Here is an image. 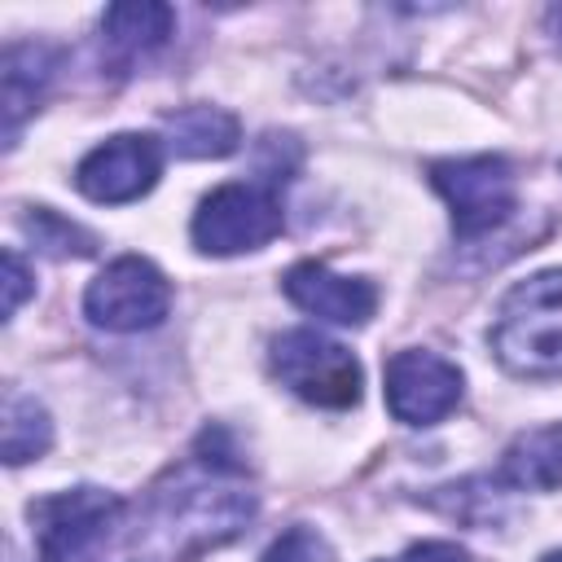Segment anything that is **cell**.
Listing matches in <instances>:
<instances>
[{"instance_id": "7c38bea8", "label": "cell", "mask_w": 562, "mask_h": 562, "mask_svg": "<svg viewBox=\"0 0 562 562\" xmlns=\"http://www.w3.org/2000/svg\"><path fill=\"white\" fill-rule=\"evenodd\" d=\"M167 149L180 158H224L241 140V123L220 105H184L167 114Z\"/></svg>"}, {"instance_id": "d6986e66", "label": "cell", "mask_w": 562, "mask_h": 562, "mask_svg": "<svg viewBox=\"0 0 562 562\" xmlns=\"http://www.w3.org/2000/svg\"><path fill=\"white\" fill-rule=\"evenodd\" d=\"M540 562H562V553H544V558H540Z\"/></svg>"}, {"instance_id": "5bb4252c", "label": "cell", "mask_w": 562, "mask_h": 562, "mask_svg": "<svg viewBox=\"0 0 562 562\" xmlns=\"http://www.w3.org/2000/svg\"><path fill=\"white\" fill-rule=\"evenodd\" d=\"M53 443V422L31 395H9L4 404V461L22 465L31 457H44Z\"/></svg>"}, {"instance_id": "277c9868", "label": "cell", "mask_w": 562, "mask_h": 562, "mask_svg": "<svg viewBox=\"0 0 562 562\" xmlns=\"http://www.w3.org/2000/svg\"><path fill=\"white\" fill-rule=\"evenodd\" d=\"M430 184L443 193L461 241H474V237L501 228L518 206V180L501 154L430 162Z\"/></svg>"}, {"instance_id": "5b68a950", "label": "cell", "mask_w": 562, "mask_h": 562, "mask_svg": "<svg viewBox=\"0 0 562 562\" xmlns=\"http://www.w3.org/2000/svg\"><path fill=\"white\" fill-rule=\"evenodd\" d=\"M272 373L316 408H351L364 378L360 360L316 329H285L281 338H272Z\"/></svg>"}, {"instance_id": "8992f818", "label": "cell", "mask_w": 562, "mask_h": 562, "mask_svg": "<svg viewBox=\"0 0 562 562\" xmlns=\"http://www.w3.org/2000/svg\"><path fill=\"white\" fill-rule=\"evenodd\" d=\"M83 312L92 325L114 329V334H136L162 325L171 312V281L140 255H123L105 263L88 290H83Z\"/></svg>"}, {"instance_id": "9c48e42d", "label": "cell", "mask_w": 562, "mask_h": 562, "mask_svg": "<svg viewBox=\"0 0 562 562\" xmlns=\"http://www.w3.org/2000/svg\"><path fill=\"white\" fill-rule=\"evenodd\" d=\"M281 285H285V299H290L294 307H303L307 316L329 321V325H364V321L378 312V290H373V281L329 272V268L316 263V259L294 263V268L281 277Z\"/></svg>"}, {"instance_id": "e0dca14e", "label": "cell", "mask_w": 562, "mask_h": 562, "mask_svg": "<svg viewBox=\"0 0 562 562\" xmlns=\"http://www.w3.org/2000/svg\"><path fill=\"white\" fill-rule=\"evenodd\" d=\"M26 290H31V272H26L22 255L9 246V250H4V316H13V312L22 307Z\"/></svg>"}, {"instance_id": "9a60e30c", "label": "cell", "mask_w": 562, "mask_h": 562, "mask_svg": "<svg viewBox=\"0 0 562 562\" xmlns=\"http://www.w3.org/2000/svg\"><path fill=\"white\" fill-rule=\"evenodd\" d=\"M26 228H31L35 246L48 250V255H92V250H97V237H92V233H83L79 224L61 220V215H53V211H44V206L26 220Z\"/></svg>"}, {"instance_id": "7a4b0ae2", "label": "cell", "mask_w": 562, "mask_h": 562, "mask_svg": "<svg viewBox=\"0 0 562 562\" xmlns=\"http://www.w3.org/2000/svg\"><path fill=\"white\" fill-rule=\"evenodd\" d=\"M285 224L277 180H233L202 198L193 211V246L202 255H241L268 246Z\"/></svg>"}, {"instance_id": "8fae6325", "label": "cell", "mask_w": 562, "mask_h": 562, "mask_svg": "<svg viewBox=\"0 0 562 562\" xmlns=\"http://www.w3.org/2000/svg\"><path fill=\"white\" fill-rule=\"evenodd\" d=\"M53 66H57V53L44 48V44H9L4 48V136L13 145L22 119L35 110V101L44 97L48 79H53Z\"/></svg>"}, {"instance_id": "2e32d148", "label": "cell", "mask_w": 562, "mask_h": 562, "mask_svg": "<svg viewBox=\"0 0 562 562\" xmlns=\"http://www.w3.org/2000/svg\"><path fill=\"white\" fill-rule=\"evenodd\" d=\"M263 562H334V549L316 527H290L268 544Z\"/></svg>"}, {"instance_id": "52a82bcc", "label": "cell", "mask_w": 562, "mask_h": 562, "mask_svg": "<svg viewBox=\"0 0 562 562\" xmlns=\"http://www.w3.org/2000/svg\"><path fill=\"white\" fill-rule=\"evenodd\" d=\"M382 382H386V408L404 426L443 422L461 404V386H465L452 360H443L439 351H422V347L395 351L382 369Z\"/></svg>"}, {"instance_id": "3957f363", "label": "cell", "mask_w": 562, "mask_h": 562, "mask_svg": "<svg viewBox=\"0 0 562 562\" xmlns=\"http://www.w3.org/2000/svg\"><path fill=\"white\" fill-rule=\"evenodd\" d=\"M123 518V501L101 487L53 492L31 505L40 562H97Z\"/></svg>"}, {"instance_id": "ac0fdd59", "label": "cell", "mask_w": 562, "mask_h": 562, "mask_svg": "<svg viewBox=\"0 0 562 562\" xmlns=\"http://www.w3.org/2000/svg\"><path fill=\"white\" fill-rule=\"evenodd\" d=\"M386 562H470V553L452 540H422V544H408L400 558H386Z\"/></svg>"}, {"instance_id": "6da1fadb", "label": "cell", "mask_w": 562, "mask_h": 562, "mask_svg": "<svg viewBox=\"0 0 562 562\" xmlns=\"http://www.w3.org/2000/svg\"><path fill=\"white\" fill-rule=\"evenodd\" d=\"M487 342L509 373L558 378L562 373V268H549L509 285L487 329Z\"/></svg>"}, {"instance_id": "ba28073f", "label": "cell", "mask_w": 562, "mask_h": 562, "mask_svg": "<svg viewBox=\"0 0 562 562\" xmlns=\"http://www.w3.org/2000/svg\"><path fill=\"white\" fill-rule=\"evenodd\" d=\"M158 176H162V140L145 132H119L75 167L79 193L105 206L145 198L158 184Z\"/></svg>"}, {"instance_id": "30bf717a", "label": "cell", "mask_w": 562, "mask_h": 562, "mask_svg": "<svg viewBox=\"0 0 562 562\" xmlns=\"http://www.w3.org/2000/svg\"><path fill=\"white\" fill-rule=\"evenodd\" d=\"M496 483L522 487V492H553V487H562V422L536 426V430L518 435L505 448V457H501Z\"/></svg>"}, {"instance_id": "4fadbf2b", "label": "cell", "mask_w": 562, "mask_h": 562, "mask_svg": "<svg viewBox=\"0 0 562 562\" xmlns=\"http://www.w3.org/2000/svg\"><path fill=\"white\" fill-rule=\"evenodd\" d=\"M176 31V9L171 4H154V0H132V4H110L101 18V35L119 57H140L154 53L171 40Z\"/></svg>"}]
</instances>
